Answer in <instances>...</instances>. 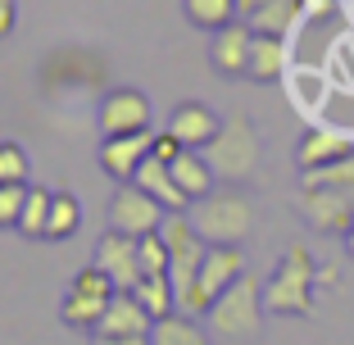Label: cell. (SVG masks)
Returning <instances> with one entry per match:
<instances>
[{"label": "cell", "instance_id": "obj_1", "mask_svg": "<svg viewBox=\"0 0 354 345\" xmlns=\"http://www.w3.org/2000/svg\"><path fill=\"white\" fill-rule=\"evenodd\" d=\"M259 155H263V146H259V132H254L250 114L223 118L218 136L205 146V159L223 187H245L259 173Z\"/></svg>", "mask_w": 354, "mask_h": 345}, {"label": "cell", "instance_id": "obj_2", "mask_svg": "<svg viewBox=\"0 0 354 345\" xmlns=\"http://www.w3.org/2000/svg\"><path fill=\"white\" fill-rule=\"evenodd\" d=\"M313 286H318V263L304 245H286L272 268V277L263 282V309L281 318H304L313 309Z\"/></svg>", "mask_w": 354, "mask_h": 345}, {"label": "cell", "instance_id": "obj_3", "mask_svg": "<svg viewBox=\"0 0 354 345\" xmlns=\"http://www.w3.org/2000/svg\"><path fill=\"white\" fill-rule=\"evenodd\" d=\"M263 314H268V309H263V282H254L250 272H245L236 286H227V291L214 300L205 323L218 341L250 345V341H259V332H263Z\"/></svg>", "mask_w": 354, "mask_h": 345}, {"label": "cell", "instance_id": "obj_4", "mask_svg": "<svg viewBox=\"0 0 354 345\" xmlns=\"http://www.w3.org/2000/svg\"><path fill=\"white\" fill-rule=\"evenodd\" d=\"M191 223L205 236V245H241L254 232V205L236 187H223L191 205Z\"/></svg>", "mask_w": 354, "mask_h": 345}, {"label": "cell", "instance_id": "obj_5", "mask_svg": "<svg viewBox=\"0 0 354 345\" xmlns=\"http://www.w3.org/2000/svg\"><path fill=\"white\" fill-rule=\"evenodd\" d=\"M114 295H118V286L104 277L100 268H82L68 282V291H64V300H59V318H64V327H73V332H95L100 327V318H104V309L114 304Z\"/></svg>", "mask_w": 354, "mask_h": 345}, {"label": "cell", "instance_id": "obj_6", "mask_svg": "<svg viewBox=\"0 0 354 345\" xmlns=\"http://www.w3.org/2000/svg\"><path fill=\"white\" fill-rule=\"evenodd\" d=\"M168 209L159 205L155 196H146V191L136 187V182H118L114 200H109V209H104V223H109V232H118V236H155L159 227H164Z\"/></svg>", "mask_w": 354, "mask_h": 345}, {"label": "cell", "instance_id": "obj_7", "mask_svg": "<svg viewBox=\"0 0 354 345\" xmlns=\"http://www.w3.org/2000/svg\"><path fill=\"white\" fill-rule=\"evenodd\" d=\"M104 136H136V132H155V109H150L146 91L136 86H114V91L100 100V114H95Z\"/></svg>", "mask_w": 354, "mask_h": 345}, {"label": "cell", "instance_id": "obj_8", "mask_svg": "<svg viewBox=\"0 0 354 345\" xmlns=\"http://www.w3.org/2000/svg\"><path fill=\"white\" fill-rule=\"evenodd\" d=\"M91 263L118 286V291H132V286L146 277V272H141V241L136 236H118V232H104V236L95 241Z\"/></svg>", "mask_w": 354, "mask_h": 345}, {"label": "cell", "instance_id": "obj_9", "mask_svg": "<svg viewBox=\"0 0 354 345\" xmlns=\"http://www.w3.org/2000/svg\"><path fill=\"white\" fill-rule=\"evenodd\" d=\"M241 277H245V254H241V245H209L205 263H200V314H209L214 300H218L227 286H236Z\"/></svg>", "mask_w": 354, "mask_h": 345}, {"label": "cell", "instance_id": "obj_10", "mask_svg": "<svg viewBox=\"0 0 354 345\" xmlns=\"http://www.w3.org/2000/svg\"><path fill=\"white\" fill-rule=\"evenodd\" d=\"M250 46H254V28L245 19L218 28V32H214V41H209V64H214V73L245 77V73H250Z\"/></svg>", "mask_w": 354, "mask_h": 345}, {"label": "cell", "instance_id": "obj_11", "mask_svg": "<svg viewBox=\"0 0 354 345\" xmlns=\"http://www.w3.org/2000/svg\"><path fill=\"white\" fill-rule=\"evenodd\" d=\"M300 218L313 232H327V236H345L354 227V205L341 191H300Z\"/></svg>", "mask_w": 354, "mask_h": 345}, {"label": "cell", "instance_id": "obj_12", "mask_svg": "<svg viewBox=\"0 0 354 345\" xmlns=\"http://www.w3.org/2000/svg\"><path fill=\"white\" fill-rule=\"evenodd\" d=\"M155 155V132H136V136H104L100 141V168L114 182H132L136 168Z\"/></svg>", "mask_w": 354, "mask_h": 345}, {"label": "cell", "instance_id": "obj_13", "mask_svg": "<svg viewBox=\"0 0 354 345\" xmlns=\"http://www.w3.org/2000/svg\"><path fill=\"white\" fill-rule=\"evenodd\" d=\"M218 127H223V118L214 114L209 105H200V100H182V105H177L173 114H168L164 132H173L187 150H205L209 141L218 136Z\"/></svg>", "mask_w": 354, "mask_h": 345}, {"label": "cell", "instance_id": "obj_14", "mask_svg": "<svg viewBox=\"0 0 354 345\" xmlns=\"http://www.w3.org/2000/svg\"><path fill=\"white\" fill-rule=\"evenodd\" d=\"M354 155V141L341 132H327V127H309L295 146V164L300 173H313V168H327V164H341V159Z\"/></svg>", "mask_w": 354, "mask_h": 345}, {"label": "cell", "instance_id": "obj_15", "mask_svg": "<svg viewBox=\"0 0 354 345\" xmlns=\"http://www.w3.org/2000/svg\"><path fill=\"white\" fill-rule=\"evenodd\" d=\"M150 327H155V318L136 304V295L132 291H118L114 304L104 309L100 327H95L91 336H150Z\"/></svg>", "mask_w": 354, "mask_h": 345}, {"label": "cell", "instance_id": "obj_16", "mask_svg": "<svg viewBox=\"0 0 354 345\" xmlns=\"http://www.w3.org/2000/svg\"><path fill=\"white\" fill-rule=\"evenodd\" d=\"M168 173H173V182L182 187V196H187L191 205L218 191V178H214V168H209L205 150H182V155L168 164Z\"/></svg>", "mask_w": 354, "mask_h": 345}, {"label": "cell", "instance_id": "obj_17", "mask_svg": "<svg viewBox=\"0 0 354 345\" xmlns=\"http://www.w3.org/2000/svg\"><path fill=\"white\" fill-rule=\"evenodd\" d=\"M132 182H136L141 191H146V196H155L168 214H191V200L182 196V187L173 182V173H168V164H164V159H155V155H150L146 164L136 168V178H132Z\"/></svg>", "mask_w": 354, "mask_h": 345}, {"label": "cell", "instance_id": "obj_18", "mask_svg": "<svg viewBox=\"0 0 354 345\" xmlns=\"http://www.w3.org/2000/svg\"><path fill=\"white\" fill-rule=\"evenodd\" d=\"M300 19H304L300 0H268V5H259L245 23L254 28V37H281V41H286Z\"/></svg>", "mask_w": 354, "mask_h": 345}, {"label": "cell", "instance_id": "obj_19", "mask_svg": "<svg viewBox=\"0 0 354 345\" xmlns=\"http://www.w3.org/2000/svg\"><path fill=\"white\" fill-rule=\"evenodd\" d=\"M150 345H209V332L191 314H168V318H155Z\"/></svg>", "mask_w": 354, "mask_h": 345}, {"label": "cell", "instance_id": "obj_20", "mask_svg": "<svg viewBox=\"0 0 354 345\" xmlns=\"http://www.w3.org/2000/svg\"><path fill=\"white\" fill-rule=\"evenodd\" d=\"M132 295H136V304H141L150 318H168V314H177V295H173V282H168V272H146V277L132 286Z\"/></svg>", "mask_w": 354, "mask_h": 345}, {"label": "cell", "instance_id": "obj_21", "mask_svg": "<svg viewBox=\"0 0 354 345\" xmlns=\"http://www.w3.org/2000/svg\"><path fill=\"white\" fill-rule=\"evenodd\" d=\"M286 73V41L281 37H254L250 46V73L254 82H277V77Z\"/></svg>", "mask_w": 354, "mask_h": 345}, {"label": "cell", "instance_id": "obj_22", "mask_svg": "<svg viewBox=\"0 0 354 345\" xmlns=\"http://www.w3.org/2000/svg\"><path fill=\"white\" fill-rule=\"evenodd\" d=\"M182 14L191 19V28H205V32H218L241 19L236 0H182Z\"/></svg>", "mask_w": 354, "mask_h": 345}, {"label": "cell", "instance_id": "obj_23", "mask_svg": "<svg viewBox=\"0 0 354 345\" xmlns=\"http://www.w3.org/2000/svg\"><path fill=\"white\" fill-rule=\"evenodd\" d=\"M50 205H55V191L28 187V205H23V218H19V232L28 241H46V227H50Z\"/></svg>", "mask_w": 354, "mask_h": 345}, {"label": "cell", "instance_id": "obj_24", "mask_svg": "<svg viewBox=\"0 0 354 345\" xmlns=\"http://www.w3.org/2000/svg\"><path fill=\"white\" fill-rule=\"evenodd\" d=\"M77 227H82V200H77L73 191H55V205H50V227H46V241H68Z\"/></svg>", "mask_w": 354, "mask_h": 345}, {"label": "cell", "instance_id": "obj_25", "mask_svg": "<svg viewBox=\"0 0 354 345\" xmlns=\"http://www.w3.org/2000/svg\"><path fill=\"white\" fill-rule=\"evenodd\" d=\"M354 191V155L341 159V164L313 168V173H300V191Z\"/></svg>", "mask_w": 354, "mask_h": 345}, {"label": "cell", "instance_id": "obj_26", "mask_svg": "<svg viewBox=\"0 0 354 345\" xmlns=\"http://www.w3.org/2000/svg\"><path fill=\"white\" fill-rule=\"evenodd\" d=\"M28 150L19 141H0V187H28Z\"/></svg>", "mask_w": 354, "mask_h": 345}, {"label": "cell", "instance_id": "obj_27", "mask_svg": "<svg viewBox=\"0 0 354 345\" xmlns=\"http://www.w3.org/2000/svg\"><path fill=\"white\" fill-rule=\"evenodd\" d=\"M23 205H28V187H0V232L19 227Z\"/></svg>", "mask_w": 354, "mask_h": 345}, {"label": "cell", "instance_id": "obj_28", "mask_svg": "<svg viewBox=\"0 0 354 345\" xmlns=\"http://www.w3.org/2000/svg\"><path fill=\"white\" fill-rule=\"evenodd\" d=\"M141 272H168V245L164 236H141Z\"/></svg>", "mask_w": 354, "mask_h": 345}, {"label": "cell", "instance_id": "obj_29", "mask_svg": "<svg viewBox=\"0 0 354 345\" xmlns=\"http://www.w3.org/2000/svg\"><path fill=\"white\" fill-rule=\"evenodd\" d=\"M182 150H187V146H182V141H177L173 132H164V127L155 132V159H164V164H173V159L182 155Z\"/></svg>", "mask_w": 354, "mask_h": 345}, {"label": "cell", "instance_id": "obj_30", "mask_svg": "<svg viewBox=\"0 0 354 345\" xmlns=\"http://www.w3.org/2000/svg\"><path fill=\"white\" fill-rule=\"evenodd\" d=\"M19 28V0H0V41Z\"/></svg>", "mask_w": 354, "mask_h": 345}, {"label": "cell", "instance_id": "obj_31", "mask_svg": "<svg viewBox=\"0 0 354 345\" xmlns=\"http://www.w3.org/2000/svg\"><path fill=\"white\" fill-rule=\"evenodd\" d=\"M300 10H304V19H323V14H332L336 10V0H300Z\"/></svg>", "mask_w": 354, "mask_h": 345}, {"label": "cell", "instance_id": "obj_32", "mask_svg": "<svg viewBox=\"0 0 354 345\" xmlns=\"http://www.w3.org/2000/svg\"><path fill=\"white\" fill-rule=\"evenodd\" d=\"M91 345H150V336H95Z\"/></svg>", "mask_w": 354, "mask_h": 345}, {"label": "cell", "instance_id": "obj_33", "mask_svg": "<svg viewBox=\"0 0 354 345\" xmlns=\"http://www.w3.org/2000/svg\"><path fill=\"white\" fill-rule=\"evenodd\" d=\"M259 5H268V0H236V10H241V19H250Z\"/></svg>", "mask_w": 354, "mask_h": 345}, {"label": "cell", "instance_id": "obj_34", "mask_svg": "<svg viewBox=\"0 0 354 345\" xmlns=\"http://www.w3.org/2000/svg\"><path fill=\"white\" fill-rule=\"evenodd\" d=\"M345 250H350V259H354V227L345 232Z\"/></svg>", "mask_w": 354, "mask_h": 345}]
</instances>
